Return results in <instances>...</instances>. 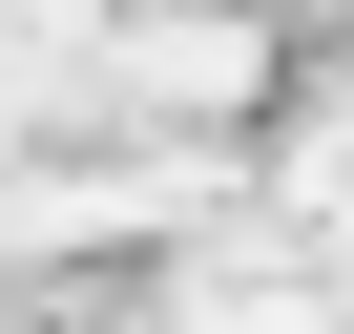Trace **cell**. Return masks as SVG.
Instances as JSON below:
<instances>
[{
  "mask_svg": "<svg viewBox=\"0 0 354 334\" xmlns=\"http://www.w3.org/2000/svg\"><path fill=\"white\" fill-rule=\"evenodd\" d=\"M0 334H63V313H0Z\"/></svg>",
  "mask_w": 354,
  "mask_h": 334,
  "instance_id": "obj_1",
  "label": "cell"
}]
</instances>
